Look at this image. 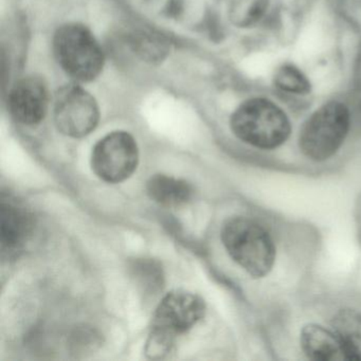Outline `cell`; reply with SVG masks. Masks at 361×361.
Masks as SVG:
<instances>
[{
    "instance_id": "obj_1",
    "label": "cell",
    "mask_w": 361,
    "mask_h": 361,
    "mask_svg": "<svg viewBox=\"0 0 361 361\" xmlns=\"http://www.w3.org/2000/svg\"><path fill=\"white\" fill-rule=\"evenodd\" d=\"M206 314L204 299L191 291L173 290L164 295L156 308L145 354L152 359L168 356L177 338L193 329Z\"/></svg>"
},
{
    "instance_id": "obj_2",
    "label": "cell",
    "mask_w": 361,
    "mask_h": 361,
    "mask_svg": "<svg viewBox=\"0 0 361 361\" xmlns=\"http://www.w3.org/2000/svg\"><path fill=\"white\" fill-rule=\"evenodd\" d=\"M221 242L232 259L249 276L261 279L269 274L276 261V246L267 230L244 216L227 219Z\"/></svg>"
},
{
    "instance_id": "obj_3",
    "label": "cell",
    "mask_w": 361,
    "mask_h": 361,
    "mask_svg": "<svg viewBox=\"0 0 361 361\" xmlns=\"http://www.w3.org/2000/svg\"><path fill=\"white\" fill-rule=\"evenodd\" d=\"M232 132L243 142L261 149H274L286 142L291 123L280 106L265 98L243 102L232 114Z\"/></svg>"
},
{
    "instance_id": "obj_4",
    "label": "cell",
    "mask_w": 361,
    "mask_h": 361,
    "mask_svg": "<svg viewBox=\"0 0 361 361\" xmlns=\"http://www.w3.org/2000/svg\"><path fill=\"white\" fill-rule=\"evenodd\" d=\"M350 124L345 103L331 101L317 109L302 126L299 147L312 161H325L333 157L343 145Z\"/></svg>"
},
{
    "instance_id": "obj_5",
    "label": "cell",
    "mask_w": 361,
    "mask_h": 361,
    "mask_svg": "<svg viewBox=\"0 0 361 361\" xmlns=\"http://www.w3.org/2000/svg\"><path fill=\"white\" fill-rule=\"evenodd\" d=\"M54 51L63 71L78 83L92 81L102 71V48L94 35L82 25L61 27L54 35Z\"/></svg>"
},
{
    "instance_id": "obj_6",
    "label": "cell",
    "mask_w": 361,
    "mask_h": 361,
    "mask_svg": "<svg viewBox=\"0 0 361 361\" xmlns=\"http://www.w3.org/2000/svg\"><path fill=\"white\" fill-rule=\"evenodd\" d=\"M100 109L96 99L78 84L59 90L54 102V121L65 136L83 138L96 130Z\"/></svg>"
},
{
    "instance_id": "obj_7",
    "label": "cell",
    "mask_w": 361,
    "mask_h": 361,
    "mask_svg": "<svg viewBox=\"0 0 361 361\" xmlns=\"http://www.w3.org/2000/svg\"><path fill=\"white\" fill-rule=\"evenodd\" d=\"M138 162V145L126 132L107 135L92 149V171L105 183H119L130 178Z\"/></svg>"
},
{
    "instance_id": "obj_8",
    "label": "cell",
    "mask_w": 361,
    "mask_h": 361,
    "mask_svg": "<svg viewBox=\"0 0 361 361\" xmlns=\"http://www.w3.org/2000/svg\"><path fill=\"white\" fill-rule=\"evenodd\" d=\"M49 106L47 84L39 77L20 80L12 88L9 109L14 119L25 126H35L45 118Z\"/></svg>"
},
{
    "instance_id": "obj_9",
    "label": "cell",
    "mask_w": 361,
    "mask_h": 361,
    "mask_svg": "<svg viewBox=\"0 0 361 361\" xmlns=\"http://www.w3.org/2000/svg\"><path fill=\"white\" fill-rule=\"evenodd\" d=\"M302 350L310 360H348V355L333 329L316 323L304 325L300 335Z\"/></svg>"
},
{
    "instance_id": "obj_10",
    "label": "cell",
    "mask_w": 361,
    "mask_h": 361,
    "mask_svg": "<svg viewBox=\"0 0 361 361\" xmlns=\"http://www.w3.org/2000/svg\"><path fill=\"white\" fill-rule=\"evenodd\" d=\"M32 229V219L24 206L16 200L1 202V245L13 251L26 242Z\"/></svg>"
},
{
    "instance_id": "obj_11",
    "label": "cell",
    "mask_w": 361,
    "mask_h": 361,
    "mask_svg": "<svg viewBox=\"0 0 361 361\" xmlns=\"http://www.w3.org/2000/svg\"><path fill=\"white\" fill-rule=\"evenodd\" d=\"M147 193L152 200L160 206L177 208L191 202L194 189L188 181L183 179L157 174L147 181Z\"/></svg>"
},
{
    "instance_id": "obj_12",
    "label": "cell",
    "mask_w": 361,
    "mask_h": 361,
    "mask_svg": "<svg viewBox=\"0 0 361 361\" xmlns=\"http://www.w3.org/2000/svg\"><path fill=\"white\" fill-rule=\"evenodd\" d=\"M331 329L339 337L348 360H361V312L340 310L331 319Z\"/></svg>"
},
{
    "instance_id": "obj_13",
    "label": "cell",
    "mask_w": 361,
    "mask_h": 361,
    "mask_svg": "<svg viewBox=\"0 0 361 361\" xmlns=\"http://www.w3.org/2000/svg\"><path fill=\"white\" fill-rule=\"evenodd\" d=\"M225 6L228 18L234 26L249 28L255 26L265 16L269 0H221Z\"/></svg>"
},
{
    "instance_id": "obj_14",
    "label": "cell",
    "mask_w": 361,
    "mask_h": 361,
    "mask_svg": "<svg viewBox=\"0 0 361 361\" xmlns=\"http://www.w3.org/2000/svg\"><path fill=\"white\" fill-rule=\"evenodd\" d=\"M132 276L145 295H157L164 287V272L161 266L151 259H141L134 262Z\"/></svg>"
},
{
    "instance_id": "obj_15",
    "label": "cell",
    "mask_w": 361,
    "mask_h": 361,
    "mask_svg": "<svg viewBox=\"0 0 361 361\" xmlns=\"http://www.w3.org/2000/svg\"><path fill=\"white\" fill-rule=\"evenodd\" d=\"M274 83L279 90L288 94H307L312 90L308 78L293 64L279 67L274 75Z\"/></svg>"
},
{
    "instance_id": "obj_16",
    "label": "cell",
    "mask_w": 361,
    "mask_h": 361,
    "mask_svg": "<svg viewBox=\"0 0 361 361\" xmlns=\"http://www.w3.org/2000/svg\"><path fill=\"white\" fill-rule=\"evenodd\" d=\"M345 105L350 113L352 128L361 130V82L350 90Z\"/></svg>"
},
{
    "instance_id": "obj_17",
    "label": "cell",
    "mask_w": 361,
    "mask_h": 361,
    "mask_svg": "<svg viewBox=\"0 0 361 361\" xmlns=\"http://www.w3.org/2000/svg\"><path fill=\"white\" fill-rule=\"evenodd\" d=\"M77 343L78 348L84 350V346L88 348H94L96 344H99V337L94 334V331L90 329H83L77 334Z\"/></svg>"
}]
</instances>
